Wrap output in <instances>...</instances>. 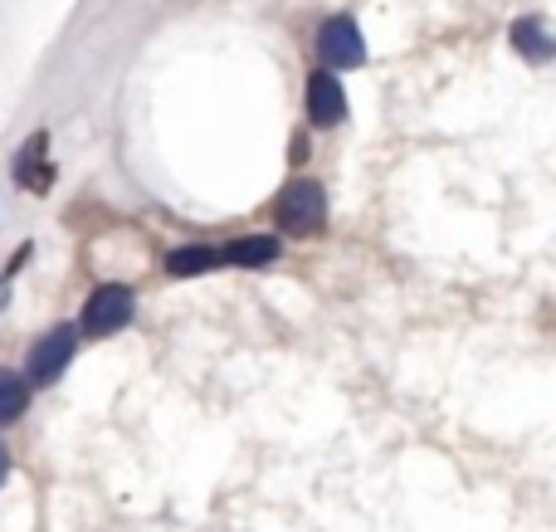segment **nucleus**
I'll list each match as a JSON object with an SVG mask.
<instances>
[{
  "label": "nucleus",
  "mask_w": 556,
  "mask_h": 532,
  "mask_svg": "<svg viewBox=\"0 0 556 532\" xmlns=\"http://www.w3.org/2000/svg\"><path fill=\"white\" fill-rule=\"evenodd\" d=\"M274 220H278V230L298 235V240L317 235L327 225V191H323V181H313V176L288 181L283 191H278V201H274Z\"/></svg>",
  "instance_id": "1"
},
{
  "label": "nucleus",
  "mask_w": 556,
  "mask_h": 532,
  "mask_svg": "<svg viewBox=\"0 0 556 532\" xmlns=\"http://www.w3.org/2000/svg\"><path fill=\"white\" fill-rule=\"evenodd\" d=\"M132 313H137V293L127 283H98L88 293L84 313H78V338H113V332H123L132 322Z\"/></svg>",
  "instance_id": "2"
},
{
  "label": "nucleus",
  "mask_w": 556,
  "mask_h": 532,
  "mask_svg": "<svg viewBox=\"0 0 556 532\" xmlns=\"http://www.w3.org/2000/svg\"><path fill=\"white\" fill-rule=\"evenodd\" d=\"M78 352V328H68V322H59V328H49L45 338L29 347V362L20 377L29 381V387H54L59 377H64V367L74 362Z\"/></svg>",
  "instance_id": "3"
},
{
  "label": "nucleus",
  "mask_w": 556,
  "mask_h": 532,
  "mask_svg": "<svg viewBox=\"0 0 556 532\" xmlns=\"http://www.w3.org/2000/svg\"><path fill=\"white\" fill-rule=\"evenodd\" d=\"M317 54H323L327 68H362L366 39H362V29H356V20H346V15L323 20V29H317Z\"/></svg>",
  "instance_id": "4"
},
{
  "label": "nucleus",
  "mask_w": 556,
  "mask_h": 532,
  "mask_svg": "<svg viewBox=\"0 0 556 532\" xmlns=\"http://www.w3.org/2000/svg\"><path fill=\"white\" fill-rule=\"evenodd\" d=\"M10 176H15V181L25 186L29 195H45L49 186H54V162H49V132H45V127L25 137V147H20Z\"/></svg>",
  "instance_id": "5"
},
{
  "label": "nucleus",
  "mask_w": 556,
  "mask_h": 532,
  "mask_svg": "<svg viewBox=\"0 0 556 532\" xmlns=\"http://www.w3.org/2000/svg\"><path fill=\"white\" fill-rule=\"evenodd\" d=\"M346 117V93L337 84L332 68H317L307 74V123L313 127H337Z\"/></svg>",
  "instance_id": "6"
},
{
  "label": "nucleus",
  "mask_w": 556,
  "mask_h": 532,
  "mask_svg": "<svg viewBox=\"0 0 556 532\" xmlns=\"http://www.w3.org/2000/svg\"><path fill=\"white\" fill-rule=\"evenodd\" d=\"M278 254H283L278 235H240V240L220 244V264H230V269H269Z\"/></svg>",
  "instance_id": "7"
},
{
  "label": "nucleus",
  "mask_w": 556,
  "mask_h": 532,
  "mask_svg": "<svg viewBox=\"0 0 556 532\" xmlns=\"http://www.w3.org/2000/svg\"><path fill=\"white\" fill-rule=\"evenodd\" d=\"M508 39H513V49H518L528 64H547V59L556 54V39H552V29H547V20H542V15L513 20Z\"/></svg>",
  "instance_id": "8"
},
{
  "label": "nucleus",
  "mask_w": 556,
  "mask_h": 532,
  "mask_svg": "<svg viewBox=\"0 0 556 532\" xmlns=\"http://www.w3.org/2000/svg\"><path fill=\"white\" fill-rule=\"evenodd\" d=\"M220 269V250L215 244H181V250L166 254V274L172 279H195V274Z\"/></svg>",
  "instance_id": "9"
},
{
  "label": "nucleus",
  "mask_w": 556,
  "mask_h": 532,
  "mask_svg": "<svg viewBox=\"0 0 556 532\" xmlns=\"http://www.w3.org/2000/svg\"><path fill=\"white\" fill-rule=\"evenodd\" d=\"M29 381L20 377V371H10V367H0V430L5 426H15L20 416L29 410Z\"/></svg>",
  "instance_id": "10"
},
{
  "label": "nucleus",
  "mask_w": 556,
  "mask_h": 532,
  "mask_svg": "<svg viewBox=\"0 0 556 532\" xmlns=\"http://www.w3.org/2000/svg\"><path fill=\"white\" fill-rule=\"evenodd\" d=\"M29 254H35V244H20V250H15V259H5V269H0V283H10V279H15V274H20V264H29Z\"/></svg>",
  "instance_id": "11"
},
{
  "label": "nucleus",
  "mask_w": 556,
  "mask_h": 532,
  "mask_svg": "<svg viewBox=\"0 0 556 532\" xmlns=\"http://www.w3.org/2000/svg\"><path fill=\"white\" fill-rule=\"evenodd\" d=\"M5 479H10V449L0 445V484H5Z\"/></svg>",
  "instance_id": "12"
},
{
  "label": "nucleus",
  "mask_w": 556,
  "mask_h": 532,
  "mask_svg": "<svg viewBox=\"0 0 556 532\" xmlns=\"http://www.w3.org/2000/svg\"><path fill=\"white\" fill-rule=\"evenodd\" d=\"M5 303H10V283H0V308H5Z\"/></svg>",
  "instance_id": "13"
}]
</instances>
